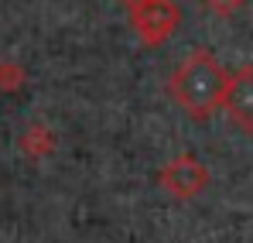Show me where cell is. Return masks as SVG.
I'll return each mask as SVG.
<instances>
[{
  "label": "cell",
  "mask_w": 253,
  "mask_h": 243,
  "mask_svg": "<svg viewBox=\"0 0 253 243\" xmlns=\"http://www.w3.org/2000/svg\"><path fill=\"white\" fill-rule=\"evenodd\" d=\"M21 147H24L28 154L42 158V154L51 151V134H48L44 127H28V130H24V137H21Z\"/></svg>",
  "instance_id": "5"
},
{
  "label": "cell",
  "mask_w": 253,
  "mask_h": 243,
  "mask_svg": "<svg viewBox=\"0 0 253 243\" xmlns=\"http://www.w3.org/2000/svg\"><path fill=\"white\" fill-rule=\"evenodd\" d=\"M181 24V10L174 0H147V3H137L130 7V28L140 45L154 48L165 38H171V31Z\"/></svg>",
  "instance_id": "2"
},
{
  "label": "cell",
  "mask_w": 253,
  "mask_h": 243,
  "mask_svg": "<svg viewBox=\"0 0 253 243\" xmlns=\"http://www.w3.org/2000/svg\"><path fill=\"white\" fill-rule=\"evenodd\" d=\"M137 3H147V0H124V7L130 10V7H137Z\"/></svg>",
  "instance_id": "7"
},
{
  "label": "cell",
  "mask_w": 253,
  "mask_h": 243,
  "mask_svg": "<svg viewBox=\"0 0 253 243\" xmlns=\"http://www.w3.org/2000/svg\"><path fill=\"white\" fill-rule=\"evenodd\" d=\"M229 123L243 134H253V65H240L229 76V89L222 99Z\"/></svg>",
  "instance_id": "4"
},
{
  "label": "cell",
  "mask_w": 253,
  "mask_h": 243,
  "mask_svg": "<svg viewBox=\"0 0 253 243\" xmlns=\"http://www.w3.org/2000/svg\"><path fill=\"white\" fill-rule=\"evenodd\" d=\"M229 76L209 48H195L185 55V62L168 76V96L174 99V106L195 123H206L222 106L226 89H229Z\"/></svg>",
  "instance_id": "1"
},
{
  "label": "cell",
  "mask_w": 253,
  "mask_h": 243,
  "mask_svg": "<svg viewBox=\"0 0 253 243\" xmlns=\"http://www.w3.org/2000/svg\"><path fill=\"white\" fill-rule=\"evenodd\" d=\"M158 182L174 199H192V195H199L209 185V171H206V164L199 161L195 154H178V158H171L161 168Z\"/></svg>",
  "instance_id": "3"
},
{
  "label": "cell",
  "mask_w": 253,
  "mask_h": 243,
  "mask_svg": "<svg viewBox=\"0 0 253 243\" xmlns=\"http://www.w3.org/2000/svg\"><path fill=\"white\" fill-rule=\"evenodd\" d=\"M206 10H212V14H219V17H229V14H236L247 0H199Z\"/></svg>",
  "instance_id": "6"
}]
</instances>
